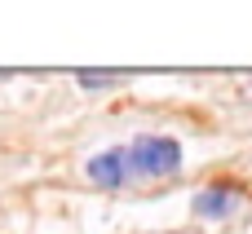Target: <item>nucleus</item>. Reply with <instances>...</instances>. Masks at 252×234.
I'll return each instance as SVG.
<instances>
[{
  "mask_svg": "<svg viewBox=\"0 0 252 234\" xmlns=\"http://www.w3.org/2000/svg\"><path fill=\"white\" fill-rule=\"evenodd\" d=\"M248 84H252V75H248Z\"/></svg>",
  "mask_w": 252,
  "mask_h": 234,
  "instance_id": "5",
  "label": "nucleus"
},
{
  "mask_svg": "<svg viewBox=\"0 0 252 234\" xmlns=\"http://www.w3.org/2000/svg\"><path fill=\"white\" fill-rule=\"evenodd\" d=\"M89 177L106 190H120L128 181V150H102L89 159Z\"/></svg>",
  "mask_w": 252,
  "mask_h": 234,
  "instance_id": "2",
  "label": "nucleus"
},
{
  "mask_svg": "<svg viewBox=\"0 0 252 234\" xmlns=\"http://www.w3.org/2000/svg\"><path fill=\"white\" fill-rule=\"evenodd\" d=\"M182 168V146L173 137H137L128 146V173L142 177H173Z\"/></svg>",
  "mask_w": 252,
  "mask_h": 234,
  "instance_id": "1",
  "label": "nucleus"
},
{
  "mask_svg": "<svg viewBox=\"0 0 252 234\" xmlns=\"http://www.w3.org/2000/svg\"><path fill=\"white\" fill-rule=\"evenodd\" d=\"M84 88H111V84H120V80H128V71H80L75 75Z\"/></svg>",
  "mask_w": 252,
  "mask_h": 234,
  "instance_id": "4",
  "label": "nucleus"
},
{
  "mask_svg": "<svg viewBox=\"0 0 252 234\" xmlns=\"http://www.w3.org/2000/svg\"><path fill=\"white\" fill-rule=\"evenodd\" d=\"M239 204V186H204L199 195H195V212L199 217H226L230 208Z\"/></svg>",
  "mask_w": 252,
  "mask_h": 234,
  "instance_id": "3",
  "label": "nucleus"
}]
</instances>
